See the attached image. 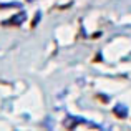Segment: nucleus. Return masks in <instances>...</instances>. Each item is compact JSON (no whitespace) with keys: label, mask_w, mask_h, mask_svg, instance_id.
<instances>
[{"label":"nucleus","mask_w":131,"mask_h":131,"mask_svg":"<svg viewBox=\"0 0 131 131\" xmlns=\"http://www.w3.org/2000/svg\"><path fill=\"white\" fill-rule=\"evenodd\" d=\"M115 113H119L121 116H126V108H125V106H116Z\"/></svg>","instance_id":"1"},{"label":"nucleus","mask_w":131,"mask_h":131,"mask_svg":"<svg viewBox=\"0 0 131 131\" xmlns=\"http://www.w3.org/2000/svg\"><path fill=\"white\" fill-rule=\"evenodd\" d=\"M30 2H32V0H30Z\"/></svg>","instance_id":"2"}]
</instances>
